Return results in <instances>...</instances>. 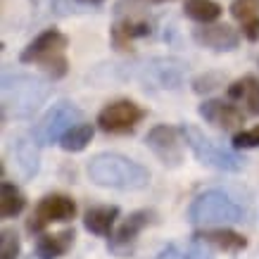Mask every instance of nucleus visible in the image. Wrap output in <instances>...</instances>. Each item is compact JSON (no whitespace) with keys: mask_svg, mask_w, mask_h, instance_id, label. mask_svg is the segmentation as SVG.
<instances>
[{"mask_svg":"<svg viewBox=\"0 0 259 259\" xmlns=\"http://www.w3.org/2000/svg\"><path fill=\"white\" fill-rule=\"evenodd\" d=\"M88 179L98 186H105V188L141 190L148 186L150 174L145 166L124 157V155L105 152V155H98L88 162Z\"/></svg>","mask_w":259,"mask_h":259,"instance_id":"f257e3e1","label":"nucleus"},{"mask_svg":"<svg viewBox=\"0 0 259 259\" xmlns=\"http://www.w3.org/2000/svg\"><path fill=\"white\" fill-rule=\"evenodd\" d=\"M50 88L31 74H5L3 79V112L5 117H29L48 98Z\"/></svg>","mask_w":259,"mask_h":259,"instance_id":"f03ea898","label":"nucleus"},{"mask_svg":"<svg viewBox=\"0 0 259 259\" xmlns=\"http://www.w3.org/2000/svg\"><path fill=\"white\" fill-rule=\"evenodd\" d=\"M188 219L197 226H212V224H236L243 221V209L231 195L221 190H207L197 195L188 207Z\"/></svg>","mask_w":259,"mask_h":259,"instance_id":"7ed1b4c3","label":"nucleus"},{"mask_svg":"<svg viewBox=\"0 0 259 259\" xmlns=\"http://www.w3.org/2000/svg\"><path fill=\"white\" fill-rule=\"evenodd\" d=\"M183 138L188 143V148L193 150V155L202 164L221 169V171H240L243 169V157H238L236 152H231L224 145L214 143L212 138H207L197 126H193V124L183 126Z\"/></svg>","mask_w":259,"mask_h":259,"instance_id":"20e7f679","label":"nucleus"},{"mask_svg":"<svg viewBox=\"0 0 259 259\" xmlns=\"http://www.w3.org/2000/svg\"><path fill=\"white\" fill-rule=\"evenodd\" d=\"M79 119L81 110L71 107L69 102H60V105H55V107H50L46 112V117L40 119V124L33 131V138L40 145H50V143L64 138L74 126H79Z\"/></svg>","mask_w":259,"mask_h":259,"instance_id":"39448f33","label":"nucleus"},{"mask_svg":"<svg viewBox=\"0 0 259 259\" xmlns=\"http://www.w3.org/2000/svg\"><path fill=\"white\" fill-rule=\"evenodd\" d=\"M143 119V110L131 100H117L107 105L98 114V126L107 134H124L131 131L138 121Z\"/></svg>","mask_w":259,"mask_h":259,"instance_id":"423d86ee","label":"nucleus"},{"mask_svg":"<svg viewBox=\"0 0 259 259\" xmlns=\"http://www.w3.org/2000/svg\"><path fill=\"white\" fill-rule=\"evenodd\" d=\"M145 143H148V148L152 150L166 166L181 164V159H183V145H181L179 131H176L174 126H166V124L155 126L148 134Z\"/></svg>","mask_w":259,"mask_h":259,"instance_id":"0eeeda50","label":"nucleus"},{"mask_svg":"<svg viewBox=\"0 0 259 259\" xmlns=\"http://www.w3.org/2000/svg\"><path fill=\"white\" fill-rule=\"evenodd\" d=\"M64 48H67V38L57 29H48V31L36 36L29 46L24 48L22 62H43V67H46V64L64 57L62 55Z\"/></svg>","mask_w":259,"mask_h":259,"instance_id":"6e6552de","label":"nucleus"},{"mask_svg":"<svg viewBox=\"0 0 259 259\" xmlns=\"http://www.w3.org/2000/svg\"><path fill=\"white\" fill-rule=\"evenodd\" d=\"M76 214V204L67 195H48L36 207V214L29 221V231H40L50 221H69Z\"/></svg>","mask_w":259,"mask_h":259,"instance_id":"1a4fd4ad","label":"nucleus"},{"mask_svg":"<svg viewBox=\"0 0 259 259\" xmlns=\"http://www.w3.org/2000/svg\"><path fill=\"white\" fill-rule=\"evenodd\" d=\"M200 117L204 121H209L214 124L217 128H236V126L243 124V112L233 107V105H228V102H221V100H207L200 105Z\"/></svg>","mask_w":259,"mask_h":259,"instance_id":"9d476101","label":"nucleus"},{"mask_svg":"<svg viewBox=\"0 0 259 259\" xmlns=\"http://www.w3.org/2000/svg\"><path fill=\"white\" fill-rule=\"evenodd\" d=\"M195 38L202 46L212 48V50H233L240 43L236 29H231L228 24H217V26H207V29H197Z\"/></svg>","mask_w":259,"mask_h":259,"instance_id":"9b49d317","label":"nucleus"},{"mask_svg":"<svg viewBox=\"0 0 259 259\" xmlns=\"http://www.w3.org/2000/svg\"><path fill=\"white\" fill-rule=\"evenodd\" d=\"M148 221H150V214L148 212H136V214H131V217L124 221V226H121L117 233H114V238H112V243H110V250H114V252H119V254H121V247H124V245H131V243H134L136 236H138L143 228L148 226Z\"/></svg>","mask_w":259,"mask_h":259,"instance_id":"f8f14e48","label":"nucleus"},{"mask_svg":"<svg viewBox=\"0 0 259 259\" xmlns=\"http://www.w3.org/2000/svg\"><path fill=\"white\" fill-rule=\"evenodd\" d=\"M195 240L197 243H212V245H217L221 250H228V252H238L247 245V240H245L240 233H233V231H226V228L200 231V233H195Z\"/></svg>","mask_w":259,"mask_h":259,"instance_id":"ddd939ff","label":"nucleus"},{"mask_svg":"<svg viewBox=\"0 0 259 259\" xmlns=\"http://www.w3.org/2000/svg\"><path fill=\"white\" fill-rule=\"evenodd\" d=\"M117 214H119L117 207H93V209L86 212L83 224H86V228L91 233H95V236H107L112 231V224L117 219Z\"/></svg>","mask_w":259,"mask_h":259,"instance_id":"4468645a","label":"nucleus"},{"mask_svg":"<svg viewBox=\"0 0 259 259\" xmlns=\"http://www.w3.org/2000/svg\"><path fill=\"white\" fill-rule=\"evenodd\" d=\"M71 240H74V231H64V233H57V236H46L36 245V254H38V259H57L67 252Z\"/></svg>","mask_w":259,"mask_h":259,"instance_id":"2eb2a0df","label":"nucleus"},{"mask_svg":"<svg viewBox=\"0 0 259 259\" xmlns=\"http://www.w3.org/2000/svg\"><path fill=\"white\" fill-rule=\"evenodd\" d=\"M228 95H231L233 100L245 98L247 112H250V114H259V79H254V76H245V79L236 81L233 86L228 88Z\"/></svg>","mask_w":259,"mask_h":259,"instance_id":"dca6fc26","label":"nucleus"},{"mask_svg":"<svg viewBox=\"0 0 259 259\" xmlns=\"http://www.w3.org/2000/svg\"><path fill=\"white\" fill-rule=\"evenodd\" d=\"M155 259H212V252L207 250L204 245L195 243L190 245H166L162 250L157 252V257Z\"/></svg>","mask_w":259,"mask_h":259,"instance_id":"f3484780","label":"nucleus"},{"mask_svg":"<svg viewBox=\"0 0 259 259\" xmlns=\"http://www.w3.org/2000/svg\"><path fill=\"white\" fill-rule=\"evenodd\" d=\"M183 10H186V15H188L190 19H195V22H200V24L214 22V19H219L221 12H224L221 5L214 3V0H186Z\"/></svg>","mask_w":259,"mask_h":259,"instance_id":"a211bd4d","label":"nucleus"},{"mask_svg":"<svg viewBox=\"0 0 259 259\" xmlns=\"http://www.w3.org/2000/svg\"><path fill=\"white\" fill-rule=\"evenodd\" d=\"M24 195L19 193V188H15L12 183H3V190H0V214L10 219V217H17V214L24 209Z\"/></svg>","mask_w":259,"mask_h":259,"instance_id":"6ab92c4d","label":"nucleus"},{"mask_svg":"<svg viewBox=\"0 0 259 259\" xmlns=\"http://www.w3.org/2000/svg\"><path fill=\"white\" fill-rule=\"evenodd\" d=\"M91 138H93V126L79 124V126H74L69 134L62 138V148L67 150V152H81V150L91 143Z\"/></svg>","mask_w":259,"mask_h":259,"instance_id":"aec40b11","label":"nucleus"},{"mask_svg":"<svg viewBox=\"0 0 259 259\" xmlns=\"http://www.w3.org/2000/svg\"><path fill=\"white\" fill-rule=\"evenodd\" d=\"M145 33H150L148 24L121 22V24H117V26H114L112 36H114V46H117L119 50H126V46L131 43V38H134V36H145Z\"/></svg>","mask_w":259,"mask_h":259,"instance_id":"412c9836","label":"nucleus"},{"mask_svg":"<svg viewBox=\"0 0 259 259\" xmlns=\"http://www.w3.org/2000/svg\"><path fill=\"white\" fill-rule=\"evenodd\" d=\"M15 150H17V162L22 166L24 176H33V174L38 171V152L33 148V143L19 141Z\"/></svg>","mask_w":259,"mask_h":259,"instance_id":"4be33fe9","label":"nucleus"},{"mask_svg":"<svg viewBox=\"0 0 259 259\" xmlns=\"http://www.w3.org/2000/svg\"><path fill=\"white\" fill-rule=\"evenodd\" d=\"M231 15L236 17L243 26H247L252 22H259V0H233Z\"/></svg>","mask_w":259,"mask_h":259,"instance_id":"5701e85b","label":"nucleus"},{"mask_svg":"<svg viewBox=\"0 0 259 259\" xmlns=\"http://www.w3.org/2000/svg\"><path fill=\"white\" fill-rule=\"evenodd\" d=\"M17 254H19V236L12 228H5L0 238V259H17Z\"/></svg>","mask_w":259,"mask_h":259,"instance_id":"b1692460","label":"nucleus"},{"mask_svg":"<svg viewBox=\"0 0 259 259\" xmlns=\"http://www.w3.org/2000/svg\"><path fill=\"white\" fill-rule=\"evenodd\" d=\"M233 145H236V148H257L259 145V126L247 128V131H240V134L233 138Z\"/></svg>","mask_w":259,"mask_h":259,"instance_id":"393cba45","label":"nucleus"},{"mask_svg":"<svg viewBox=\"0 0 259 259\" xmlns=\"http://www.w3.org/2000/svg\"><path fill=\"white\" fill-rule=\"evenodd\" d=\"M243 33L247 36V40H257L259 38V22H252L247 26H243Z\"/></svg>","mask_w":259,"mask_h":259,"instance_id":"a878e982","label":"nucleus"},{"mask_svg":"<svg viewBox=\"0 0 259 259\" xmlns=\"http://www.w3.org/2000/svg\"><path fill=\"white\" fill-rule=\"evenodd\" d=\"M81 3H100V0H81Z\"/></svg>","mask_w":259,"mask_h":259,"instance_id":"bb28decb","label":"nucleus"},{"mask_svg":"<svg viewBox=\"0 0 259 259\" xmlns=\"http://www.w3.org/2000/svg\"><path fill=\"white\" fill-rule=\"evenodd\" d=\"M155 3H169V0H155Z\"/></svg>","mask_w":259,"mask_h":259,"instance_id":"cd10ccee","label":"nucleus"}]
</instances>
